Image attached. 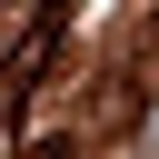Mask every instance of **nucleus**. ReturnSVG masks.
Listing matches in <instances>:
<instances>
[{
  "label": "nucleus",
  "mask_w": 159,
  "mask_h": 159,
  "mask_svg": "<svg viewBox=\"0 0 159 159\" xmlns=\"http://www.w3.org/2000/svg\"><path fill=\"white\" fill-rule=\"evenodd\" d=\"M139 149H149V159H159V109H149V119H139Z\"/></svg>",
  "instance_id": "f257e3e1"
}]
</instances>
